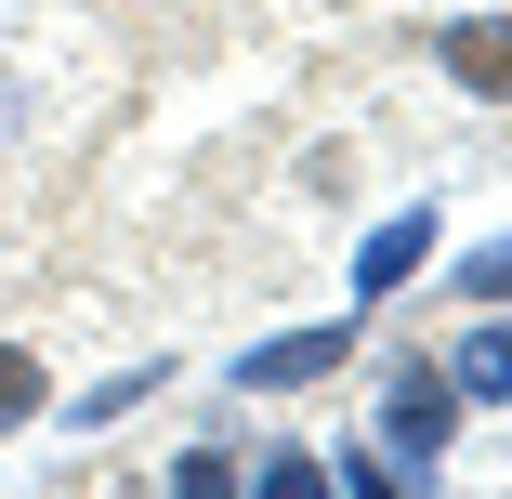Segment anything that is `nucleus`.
<instances>
[{
	"label": "nucleus",
	"mask_w": 512,
	"mask_h": 499,
	"mask_svg": "<svg viewBox=\"0 0 512 499\" xmlns=\"http://www.w3.org/2000/svg\"><path fill=\"white\" fill-rule=\"evenodd\" d=\"M434 53H447V79H460V92H486V106H512V27H499V14H460V27H447Z\"/></svg>",
	"instance_id": "1"
},
{
	"label": "nucleus",
	"mask_w": 512,
	"mask_h": 499,
	"mask_svg": "<svg viewBox=\"0 0 512 499\" xmlns=\"http://www.w3.org/2000/svg\"><path fill=\"white\" fill-rule=\"evenodd\" d=\"M381 434H394L407 460H434V447H447V381H434V368H394V394H381Z\"/></svg>",
	"instance_id": "2"
},
{
	"label": "nucleus",
	"mask_w": 512,
	"mask_h": 499,
	"mask_svg": "<svg viewBox=\"0 0 512 499\" xmlns=\"http://www.w3.org/2000/svg\"><path fill=\"white\" fill-rule=\"evenodd\" d=\"M316 368H342V329H302V342H263V355H250L237 381H250V394H289V381H316Z\"/></svg>",
	"instance_id": "3"
},
{
	"label": "nucleus",
	"mask_w": 512,
	"mask_h": 499,
	"mask_svg": "<svg viewBox=\"0 0 512 499\" xmlns=\"http://www.w3.org/2000/svg\"><path fill=\"white\" fill-rule=\"evenodd\" d=\"M421 250H434V224H421V211H407V224H381V237H368V276H355V289H407V276H421Z\"/></svg>",
	"instance_id": "4"
},
{
	"label": "nucleus",
	"mask_w": 512,
	"mask_h": 499,
	"mask_svg": "<svg viewBox=\"0 0 512 499\" xmlns=\"http://www.w3.org/2000/svg\"><path fill=\"white\" fill-rule=\"evenodd\" d=\"M14 421H40V355L0 342V434H14Z\"/></svg>",
	"instance_id": "5"
},
{
	"label": "nucleus",
	"mask_w": 512,
	"mask_h": 499,
	"mask_svg": "<svg viewBox=\"0 0 512 499\" xmlns=\"http://www.w3.org/2000/svg\"><path fill=\"white\" fill-rule=\"evenodd\" d=\"M460 381H473V394H512V329H486V342L460 355Z\"/></svg>",
	"instance_id": "6"
},
{
	"label": "nucleus",
	"mask_w": 512,
	"mask_h": 499,
	"mask_svg": "<svg viewBox=\"0 0 512 499\" xmlns=\"http://www.w3.org/2000/svg\"><path fill=\"white\" fill-rule=\"evenodd\" d=\"M460 289H473V303H512V237H499V250H473V263H460Z\"/></svg>",
	"instance_id": "7"
}]
</instances>
